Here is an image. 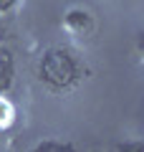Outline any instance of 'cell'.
<instances>
[{
	"mask_svg": "<svg viewBox=\"0 0 144 152\" xmlns=\"http://www.w3.org/2000/svg\"><path fill=\"white\" fill-rule=\"evenodd\" d=\"M13 3H15V0H0V10H8Z\"/></svg>",
	"mask_w": 144,
	"mask_h": 152,
	"instance_id": "obj_4",
	"label": "cell"
},
{
	"mask_svg": "<svg viewBox=\"0 0 144 152\" xmlns=\"http://www.w3.org/2000/svg\"><path fill=\"white\" fill-rule=\"evenodd\" d=\"M5 38V26H3V20H0V41Z\"/></svg>",
	"mask_w": 144,
	"mask_h": 152,
	"instance_id": "obj_5",
	"label": "cell"
},
{
	"mask_svg": "<svg viewBox=\"0 0 144 152\" xmlns=\"http://www.w3.org/2000/svg\"><path fill=\"white\" fill-rule=\"evenodd\" d=\"M76 61L71 58V53L66 51H48L41 61V76L43 81L51 84L56 89H63V86H71L76 81Z\"/></svg>",
	"mask_w": 144,
	"mask_h": 152,
	"instance_id": "obj_1",
	"label": "cell"
},
{
	"mask_svg": "<svg viewBox=\"0 0 144 152\" xmlns=\"http://www.w3.org/2000/svg\"><path fill=\"white\" fill-rule=\"evenodd\" d=\"M68 23H71V26H79V28H86V23H89V20H86V13H71Z\"/></svg>",
	"mask_w": 144,
	"mask_h": 152,
	"instance_id": "obj_3",
	"label": "cell"
},
{
	"mask_svg": "<svg viewBox=\"0 0 144 152\" xmlns=\"http://www.w3.org/2000/svg\"><path fill=\"white\" fill-rule=\"evenodd\" d=\"M13 81V56L0 48V91H5Z\"/></svg>",
	"mask_w": 144,
	"mask_h": 152,
	"instance_id": "obj_2",
	"label": "cell"
}]
</instances>
